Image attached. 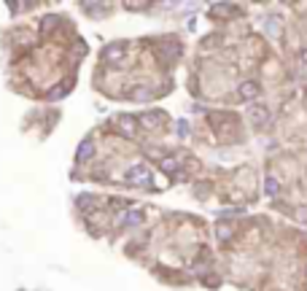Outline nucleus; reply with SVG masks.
Masks as SVG:
<instances>
[{
	"label": "nucleus",
	"mask_w": 307,
	"mask_h": 291,
	"mask_svg": "<svg viewBox=\"0 0 307 291\" xmlns=\"http://www.w3.org/2000/svg\"><path fill=\"white\" fill-rule=\"evenodd\" d=\"M248 119L256 124V127H264V124L272 119V114L267 111V105H251V108H248Z\"/></svg>",
	"instance_id": "f257e3e1"
},
{
	"label": "nucleus",
	"mask_w": 307,
	"mask_h": 291,
	"mask_svg": "<svg viewBox=\"0 0 307 291\" xmlns=\"http://www.w3.org/2000/svg\"><path fill=\"white\" fill-rule=\"evenodd\" d=\"M127 181H130V183H149L151 181L149 167H146V164H135V167H130V170H127Z\"/></svg>",
	"instance_id": "f03ea898"
},
{
	"label": "nucleus",
	"mask_w": 307,
	"mask_h": 291,
	"mask_svg": "<svg viewBox=\"0 0 307 291\" xmlns=\"http://www.w3.org/2000/svg\"><path fill=\"white\" fill-rule=\"evenodd\" d=\"M124 51H127V43H124V41L111 43V46H105V49H103V59H105V62H116V59L124 54Z\"/></svg>",
	"instance_id": "7ed1b4c3"
},
{
	"label": "nucleus",
	"mask_w": 307,
	"mask_h": 291,
	"mask_svg": "<svg viewBox=\"0 0 307 291\" xmlns=\"http://www.w3.org/2000/svg\"><path fill=\"white\" fill-rule=\"evenodd\" d=\"M140 221H143V213H140V210H130V213L119 216V224H122V227H135Z\"/></svg>",
	"instance_id": "20e7f679"
},
{
	"label": "nucleus",
	"mask_w": 307,
	"mask_h": 291,
	"mask_svg": "<svg viewBox=\"0 0 307 291\" xmlns=\"http://www.w3.org/2000/svg\"><path fill=\"white\" fill-rule=\"evenodd\" d=\"M259 84H253V81H245L243 87H240V97H243V100H253V97H259Z\"/></svg>",
	"instance_id": "39448f33"
},
{
	"label": "nucleus",
	"mask_w": 307,
	"mask_h": 291,
	"mask_svg": "<svg viewBox=\"0 0 307 291\" xmlns=\"http://www.w3.org/2000/svg\"><path fill=\"white\" fill-rule=\"evenodd\" d=\"M92 154H95V146H92V141H84L81 146H78V162H86V159H89V156Z\"/></svg>",
	"instance_id": "423d86ee"
},
{
	"label": "nucleus",
	"mask_w": 307,
	"mask_h": 291,
	"mask_svg": "<svg viewBox=\"0 0 307 291\" xmlns=\"http://www.w3.org/2000/svg\"><path fill=\"white\" fill-rule=\"evenodd\" d=\"M264 189H267V194H270V197H275L278 191H280V183H278V178L267 175V181H264Z\"/></svg>",
	"instance_id": "0eeeda50"
},
{
	"label": "nucleus",
	"mask_w": 307,
	"mask_h": 291,
	"mask_svg": "<svg viewBox=\"0 0 307 291\" xmlns=\"http://www.w3.org/2000/svg\"><path fill=\"white\" fill-rule=\"evenodd\" d=\"M54 27H57V16H46L43 24H41V32H49V30H54Z\"/></svg>",
	"instance_id": "6e6552de"
},
{
	"label": "nucleus",
	"mask_w": 307,
	"mask_h": 291,
	"mask_svg": "<svg viewBox=\"0 0 307 291\" xmlns=\"http://www.w3.org/2000/svg\"><path fill=\"white\" fill-rule=\"evenodd\" d=\"M162 170H164V173H175V170H178V159H164Z\"/></svg>",
	"instance_id": "1a4fd4ad"
},
{
	"label": "nucleus",
	"mask_w": 307,
	"mask_h": 291,
	"mask_svg": "<svg viewBox=\"0 0 307 291\" xmlns=\"http://www.w3.org/2000/svg\"><path fill=\"white\" fill-rule=\"evenodd\" d=\"M305 59H307V54H305Z\"/></svg>",
	"instance_id": "9d476101"
}]
</instances>
